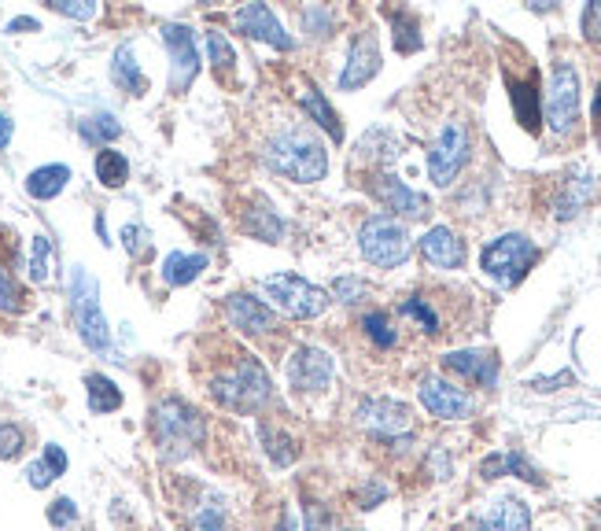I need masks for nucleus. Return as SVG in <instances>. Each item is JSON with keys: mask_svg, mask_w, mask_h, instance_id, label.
I'll return each mask as SVG.
<instances>
[{"mask_svg": "<svg viewBox=\"0 0 601 531\" xmlns=\"http://www.w3.org/2000/svg\"><path fill=\"white\" fill-rule=\"evenodd\" d=\"M266 163H270L277 174L292 178L299 184H310V181H321L329 170V152L325 144L318 141L314 133L307 130H281L266 144Z\"/></svg>", "mask_w": 601, "mask_h": 531, "instance_id": "f257e3e1", "label": "nucleus"}, {"mask_svg": "<svg viewBox=\"0 0 601 531\" xmlns=\"http://www.w3.org/2000/svg\"><path fill=\"white\" fill-rule=\"evenodd\" d=\"M152 432L167 458H184L189 450L203 443L207 429H203V418L189 407V402L167 399L152 410Z\"/></svg>", "mask_w": 601, "mask_h": 531, "instance_id": "f03ea898", "label": "nucleus"}, {"mask_svg": "<svg viewBox=\"0 0 601 531\" xmlns=\"http://www.w3.org/2000/svg\"><path fill=\"white\" fill-rule=\"evenodd\" d=\"M71 307L78 318V332H82L89 351H108L111 348V329L108 318L100 314V284L86 266L71 270Z\"/></svg>", "mask_w": 601, "mask_h": 531, "instance_id": "7ed1b4c3", "label": "nucleus"}, {"mask_svg": "<svg viewBox=\"0 0 601 531\" xmlns=\"http://www.w3.org/2000/svg\"><path fill=\"white\" fill-rule=\"evenodd\" d=\"M535 259H539V248L531 244L528 237H520V233H505V237H499L494 244H488L483 248V273L488 277H494L499 284H505V288H513V284H520L528 277V270L535 266Z\"/></svg>", "mask_w": 601, "mask_h": 531, "instance_id": "20e7f679", "label": "nucleus"}, {"mask_svg": "<svg viewBox=\"0 0 601 531\" xmlns=\"http://www.w3.org/2000/svg\"><path fill=\"white\" fill-rule=\"evenodd\" d=\"M214 399L222 402L229 410H259L266 399H270V377H266V369L256 362V358H240V365L233 369L229 377L214 380Z\"/></svg>", "mask_w": 601, "mask_h": 531, "instance_id": "39448f33", "label": "nucleus"}, {"mask_svg": "<svg viewBox=\"0 0 601 531\" xmlns=\"http://www.w3.org/2000/svg\"><path fill=\"white\" fill-rule=\"evenodd\" d=\"M358 244H362V256L373 262V266H402L410 259V233L407 226L395 222V218L388 214H373L365 218L362 233H358Z\"/></svg>", "mask_w": 601, "mask_h": 531, "instance_id": "423d86ee", "label": "nucleus"}, {"mask_svg": "<svg viewBox=\"0 0 601 531\" xmlns=\"http://www.w3.org/2000/svg\"><path fill=\"white\" fill-rule=\"evenodd\" d=\"M469 152H472V137H469V126L450 119L443 122V130L432 141V152H429V178L439 189L454 184V178L461 174V167L469 163Z\"/></svg>", "mask_w": 601, "mask_h": 531, "instance_id": "0eeeda50", "label": "nucleus"}, {"mask_svg": "<svg viewBox=\"0 0 601 531\" xmlns=\"http://www.w3.org/2000/svg\"><path fill=\"white\" fill-rule=\"evenodd\" d=\"M262 292L270 295L288 318H299V321L318 318L321 310L329 307V295L321 292L318 284H310V281H303V277H296V273H273V277H266Z\"/></svg>", "mask_w": 601, "mask_h": 531, "instance_id": "6e6552de", "label": "nucleus"}, {"mask_svg": "<svg viewBox=\"0 0 601 531\" xmlns=\"http://www.w3.org/2000/svg\"><path fill=\"white\" fill-rule=\"evenodd\" d=\"M547 122L553 133H572L580 122V74L572 63H558L547 89Z\"/></svg>", "mask_w": 601, "mask_h": 531, "instance_id": "1a4fd4ad", "label": "nucleus"}, {"mask_svg": "<svg viewBox=\"0 0 601 531\" xmlns=\"http://www.w3.org/2000/svg\"><path fill=\"white\" fill-rule=\"evenodd\" d=\"M163 44L170 52V89L184 92L192 86V78L200 74V49H196V33L181 22H167Z\"/></svg>", "mask_w": 601, "mask_h": 531, "instance_id": "9d476101", "label": "nucleus"}, {"mask_svg": "<svg viewBox=\"0 0 601 531\" xmlns=\"http://www.w3.org/2000/svg\"><path fill=\"white\" fill-rule=\"evenodd\" d=\"M421 402L432 418H443V421H461L472 413V399L465 395V391L447 384V380H439V377L421 380Z\"/></svg>", "mask_w": 601, "mask_h": 531, "instance_id": "9b49d317", "label": "nucleus"}, {"mask_svg": "<svg viewBox=\"0 0 601 531\" xmlns=\"http://www.w3.org/2000/svg\"><path fill=\"white\" fill-rule=\"evenodd\" d=\"M358 421L373 435H384V440H395V435L410 432V410L395 399H365L358 407Z\"/></svg>", "mask_w": 601, "mask_h": 531, "instance_id": "f8f14e48", "label": "nucleus"}, {"mask_svg": "<svg viewBox=\"0 0 601 531\" xmlns=\"http://www.w3.org/2000/svg\"><path fill=\"white\" fill-rule=\"evenodd\" d=\"M377 71H380V49H377V38H373V33H358V38L351 41V52H347L343 74H340V89H343V92L362 89Z\"/></svg>", "mask_w": 601, "mask_h": 531, "instance_id": "ddd939ff", "label": "nucleus"}, {"mask_svg": "<svg viewBox=\"0 0 601 531\" xmlns=\"http://www.w3.org/2000/svg\"><path fill=\"white\" fill-rule=\"evenodd\" d=\"M237 30L248 33V38H259L266 44H273V49H292V38H288V30L277 22V16L266 4H244L237 11Z\"/></svg>", "mask_w": 601, "mask_h": 531, "instance_id": "4468645a", "label": "nucleus"}, {"mask_svg": "<svg viewBox=\"0 0 601 531\" xmlns=\"http://www.w3.org/2000/svg\"><path fill=\"white\" fill-rule=\"evenodd\" d=\"M288 380L299 391H321L332 380V358L318 348H299L288 362Z\"/></svg>", "mask_w": 601, "mask_h": 531, "instance_id": "2eb2a0df", "label": "nucleus"}, {"mask_svg": "<svg viewBox=\"0 0 601 531\" xmlns=\"http://www.w3.org/2000/svg\"><path fill=\"white\" fill-rule=\"evenodd\" d=\"M421 256L435 270H461L465 266V244L454 237V229L435 226L421 237Z\"/></svg>", "mask_w": 601, "mask_h": 531, "instance_id": "dca6fc26", "label": "nucleus"}, {"mask_svg": "<svg viewBox=\"0 0 601 531\" xmlns=\"http://www.w3.org/2000/svg\"><path fill=\"white\" fill-rule=\"evenodd\" d=\"M447 369H454V373L469 377L472 384L480 388H494L499 384V358H494L491 351H454L443 358Z\"/></svg>", "mask_w": 601, "mask_h": 531, "instance_id": "f3484780", "label": "nucleus"}, {"mask_svg": "<svg viewBox=\"0 0 601 531\" xmlns=\"http://www.w3.org/2000/svg\"><path fill=\"white\" fill-rule=\"evenodd\" d=\"M226 318L233 321L240 332H273L277 329V318L273 310L259 303L251 295H229L226 299Z\"/></svg>", "mask_w": 601, "mask_h": 531, "instance_id": "a211bd4d", "label": "nucleus"}, {"mask_svg": "<svg viewBox=\"0 0 601 531\" xmlns=\"http://www.w3.org/2000/svg\"><path fill=\"white\" fill-rule=\"evenodd\" d=\"M377 196L388 203V211H399V214H407V218H424V214H429V200H424L421 192L407 189V184H402L399 178H391V174L380 178Z\"/></svg>", "mask_w": 601, "mask_h": 531, "instance_id": "6ab92c4d", "label": "nucleus"}, {"mask_svg": "<svg viewBox=\"0 0 601 531\" xmlns=\"http://www.w3.org/2000/svg\"><path fill=\"white\" fill-rule=\"evenodd\" d=\"M528 528H531V513L520 499H499L477 524V531H528Z\"/></svg>", "mask_w": 601, "mask_h": 531, "instance_id": "aec40b11", "label": "nucleus"}, {"mask_svg": "<svg viewBox=\"0 0 601 531\" xmlns=\"http://www.w3.org/2000/svg\"><path fill=\"white\" fill-rule=\"evenodd\" d=\"M510 89H513V111H517L520 126H524L528 133H539L542 114H539V78H535V71H528L524 82H513L510 78Z\"/></svg>", "mask_w": 601, "mask_h": 531, "instance_id": "412c9836", "label": "nucleus"}, {"mask_svg": "<svg viewBox=\"0 0 601 531\" xmlns=\"http://www.w3.org/2000/svg\"><path fill=\"white\" fill-rule=\"evenodd\" d=\"M299 103H303L310 119H314L321 130L332 137V141H343V126L337 119V111H332V103L325 100V92H321V89H303V92H299Z\"/></svg>", "mask_w": 601, "mask_h": 531, "instance_id": "4be33fe9", "label": "nucleus"}, {"mask_svg": "<svg viewBox=\"0 0 601 531\" xmlns=\"http://www.w3.org/2000/svg\"><path fill=\"white\" fill-rule=\"evenodd\" d=\"M67 181H71V167L52 163V167L33 170V174L27 178V192L33 196V200H52V196H60L67 189Z\"/></svg>", "mask_w": 601, "mask_h": 531, "instance_id": "5701e85b", "label": "nucleus"}, {"mask_svg": "<svg viewBox=\"0 0 601 531\" xmlns=\"http://www.w3.org/2000/svg\"><path fill=\"white\" fill-rule=\"evenodd\" d=\"M111 78H114V86H122L126 92H133V97H141V92L148 89L144 74H141V67H137V60H133V49H130V44H119V49H114Z\"/></svg>", "mask_w": 601, "mask_h": 531, "instance_id": "b1692460", "label": "nucleus"}, {"mask_svg": "<svg viewBox=\"0 0 601 531\" xmlns=\"http://www.w3.org/2000/svg\"><path fill=\"white\" fill-rule=\"evenodd\" d=\"M203 270H207V256H184V251H170L167 262H163V281L173 284V288H181V284L196 281Z\"/></svg>", "mask_w": 601, "mask_h": 531, "instance_id": "393cba45", "label": "nucleus"}, {"mask_svg": "<svg viewBox=\"0 0 601 531\" xmlns=\"http://www.w3.org/2000/svg\"><path fill=\"white\" fill-rule=\"evenodd\" d=\"M86 388H89V410L92 413H114L122 407V391L114 380H108L103 373H92L86 380Z\"/></svg>", "mask_w": 601, "mask_h": 531, "instance_id": "a878e982", "label": "nucleus"}, {"mask_svg": "<svg viewBox=\"0 0 601 531\" xmlns=\"http://www.w3.org/2000/svg\"><path fill=\"white\" fill-rule=\"evenodd\" d=\"M97 178H100L103 189H122V184L130 181V163H126V156L103 148V152L97 156Z\"/></svg>", "mask_w": 601, "mask_h": 531, "instance_id": "bb28decb", "label": "nucleus"}, {"mask_svg": "<svg viewBox=\"0 0 601 531\" xmlns=\"http://www.w3.org/2000/svg\"><path fill=\"white\" fill-rule=\"evenodd\" d=\"M52 262H56V248L49 237H33V256H30V277L38 284H44L52 277Z\"/></svg>", "mask_w": 601, "mask_h": 531, "instance_id": "cd10ccee", "label": "nucleus"}, {"mask_svg": "<svg viewBox=\"0 0 601 531\" xmlns=\"http://www.w3.org/2000/svg\"><path fill=\"white\" fill-rule=\"evenodd\" d=\"M78 130H82L86 141L103 144V141H114V137L122 133V126H119V119H114V114H97V119L78 122Z\"/></svg>", "mask_w": 601, "mask_h": 531, "instance_id": "c85d7f7f", "label": "nucleus"}, {"mask_svg": "<svg viewBox=\"0 0 601 531\" xmlns=\"http://www.w3.org/2000/svg\"><path fill=\"white\" fill-rule=\"evenodd\" d=\"M362 329L369 332V340L377 343V348H395V329H391V321L384 314H365L362 318Z\"/></svg>", "mask_w": 601, "mask_h": 531, "instance_id": "c756f323", "label": "nucleus"}, {"mask_svg": "<svg viewBox=\"0 0 601 531\" xmlns=\"http://www.w3.org/2000/svg\"><path fill=\"white\" fill-rule=\"evenodd\" d=\"M395 49L399 52H418L421 49V38H418V22L407 11H399L395 16Z\"/></svg>", "mask_w": 601, "mask_h": 531, "instance_id": "7c9ffc66", "label": "nucleus"}, {"mask_svg": "<svg viewBox=\"0 0 601 531\" xmlns=\"http://www.w3.org/2000/svg\"><path fill=\"white\" fill-rule=\"evenodd\" d=\"M262 443H266V450H270V458L277 461V465H292L296 461V443L288 440V435H277L273 429H262Z\"/></svg>", "mask_w": 601, "mask_h": 531, "instance_id": "2f4dec72", "label": "nucleus"}, {"mask_svg": "<svg viewBox=\"0 0 601 531\" xmlns=\"http://www.w3.org/2000/svg\"><path fill=\"white\" fill-rule=\"evenodd\" d=\"M22 310V292L19 284L11 281L8 270H0V314H19Z\"/></svg>", "mask_w": 601, "mask_h": 531, "instance_id": "473e14b6", "label": "nucleus"}, {"mask_svg": "<svg viewBox=\"0 0 601 531\" xmlns=\"http://www.w3.org/2000/svg\"><path fill=\"white\" fill-rule=\"evenodd\" d=\"M207 49H211V60L218 63V67H222V71H229V67H233V60H237V56H233V44H229L226 38H222V33H207Z\"/></svg>", "mask_w": 601, "mask_h": 531, "instance_id": "72a5a7b5", "label": "nucleus"}, {"mask_svg": "<svg viewBox=\"0 0 601 531\" xmlns=\"http://www.w3.org/2000/svg\"><path fill=\"white\" fill-rule=\"evenodd\" d=\"M22 454V429L19 424H0V458L11 461Z\"/></svg>", "mask_w": 601, "mask_h": 531, "instance_id": "f704fd0d", "label": "nucleus"}, {"mask_svg": "<svg viewBox=\"0 0 601 531\" xmlns=\"http://www.w3.org/2000/svg\"><path fill=\"white\" fill-rule=\"evenodd\" d=\"M122 240H126V248H130V256H137V259H144L148 251H152V240H148V229L144 226H126L122 229Z\"/></svg>", "mask_w": 601, "mask_h": 531, "instance_id": "c9c22d12", "label": "nucleus"}, {"mask_svg": "<svg viewBox=\"0 0 601 531\" xmlns=\"http://www.w3.org/2000/svg\"><path fill=\"white\" fill-rule=\"evenodd\" d=\"M402 314H407V318H418L421 325H424V332H435V329H439V318L432 314V307H424V299H418V295L402 303Z\"/></svg>", "mask_w": 601, "mask_h": 531, "instance_id": "e433bc0d", "label": "nucleus"}, {"mask_svg": "<svg viewBox=\"0 0 601 531\" xmlns=\"http://www.w3.org/2000/svg\"><path fill=\"white\" fill-rule=\"evenodd\" d=\"M192 531H226V513H222V505H203V510L196 513Z\"/></svg>", "mask_w": 601, "mask_h": 531, "instance_id": "4c0bfd02", "label": "nucleus"}, {"mask_svg": "<svg viewBox=\"0 0 601 531\" xmlns=\"http://www.w3.org/2000/svg\"><path fill=\"white\" fill-rule=\"evenodd\" d=\"M78 521V505L71 502V499H56L52 505H49V524H56V528H71Z\"/></svg>", "mask_w": 601, "mask_h": 531, "instance_id": "58836bf2", "label": "nucleus"}, {"mask_svg": "<svg viewBox=\"0 0 601 531\" xmlns=\"http://www.w3.org/2000/svg\"><path fill=\"white\" fill-rule=\"evenodd\" d=\"M49 4L60 11V16H71V19H92V16H97V4H92V0H49Z\"/></svg>", "mask_w": 601, "mask_h": 531, "instance_id": "ea45409f", "label": "nucleus"}, {"mask_svg": "<svg viewBox=\"0 0 601 531\" xmlns=\"http://www.w3.org/2000/svg\"><path fill=\"white\" fill-rule=\"evenodd\" d=\"M502 465H505V472H513V477H520V480L542 483V477L535 472V465H528V458H524V454H502Z\"/></svg>", "mask_w": 601, "mask_h": 531, "instance_id": "a19ab883", "label": "nucleus"}, {"mask_svg": "<svg viewBox=\"0 0 601 531\" xmlns=\"http://www.w3.org/2000/svg\"><path fill=\"white\" fill-rule=\"evenodd\" d=\"M583 33H587V41H601V0H591V4H587Z\"/></svg>", "mask_w": 601, "mask_h": 531, "instance_id": "79ce46f5", "label": "nucleus"}, {"mask_svg": "<svg viewBox=\"0 0 601 531\" xmlns=\"http://www.w3.org/2000/svg\"><path fill=\"white\" fill-rule=\"evenodd\" d=\"M332 292H337L343 303H354V299L365 292V281H358V277H340V281L332 284Z\"/></svg>", "mask_w": 601, "mask_h": 531, "instance_id": "37998d69", "label": "nucleus"}, {"mask_svg": "<svg viewBox=\"0 0 601 531\" xmlns=\"http://www.w3.org/2000/svg\"><path fill=\"white\" fill-rule=\"evenodd\" d=\"M27 480H30V488L41 491V488H49V483L56 480V472L49 469V461L41 458V461H33V465L27 469Z\"/></svg>", "mask_w": 601, "mask_h": 531, "instance_id": "c03bdc74", "label": "nucleus"}, {"mask_svg": "<svg viewBox=\"0 0 601 531\" xmlns=\"http://www.w3.org/2000/svg\"><path fill=\"white\" fill-rule=\"evenodd\" d=\"M44 461H49V469L56 472V477H63V472H67V454L56 443L44 447Z\"/></svg>", "mask_w": 601, "mask_h": 531, "instance_id": "a18cd8bd", "label": "nucleus"}, {"mask_svg": "<svg viewBox=\"0 0 601 531\" xmlns=\"http://www.w3.org/2000/svg\"><path fill=\"white\" fill-rule=\"evenodd\" d=\"M310 528L307 531H325V524H329V513L325 510H321V505H310Z\"/></svg>", "mask_w": 601, "mask_h": 531, "instance_id": "49530a36", "label": "nucleus"}, {"mask_svg": "<svg viewBox=\"0 0 601 531\" xmlns=\"http://www.w3.org/2000/svg\"><path fill=\"white\" fill-rule=\"evenodd\" d=\"M572 373H558V377H550V380H535V388L539 391H553V384H569Z\"/></svg>", "mask_w": 601, "mask_h": 531, "instance_id": "de8ad7c7", "label": "nucleus"}, {"mask_svg": "<svg viewBox=\"0 0 601 531\" xmlns=\"http://www.w3.org/2000/svg\"><path fill=\"white\" fill-rule=\"evenodd\" d=\"M11 141V122H8V114H0V148H8Z\"/></svg>", "mask_w": 601, "mask_h": 531, "instance_id": "09e8293b", "label": "nucleus"}, {"mask_svg": "<svg viewBox=\"0 0 601 531\" xmlns=\"http://www.w3.org/2000/svg\"><path fill=\"white\" fill-rule=\"evenodd\" d=\"M30 27H38V22H33V19H16V22H11V30H30Z\"/></svg>", "mask_w": 601, "mask_h": 531, "instance_id": "8fccbe9b", "label": "nucleus"}, {"mask_svg": "<svg viewBox=\"0 0 601 531\" xmlns=\"http://www.w3.org/2000/svg\"><path fill=\"white\" fill-rule=\"evenodd\" d=\"M594 122H598V130H601V89H598V100H594Z\"/></svg>", "mask_w": 601, "mask_h": 531, "instance_id": "3c124183", "label": "nucleus"}, {"mask_svg": "<svg viewBox=\"0 0 601 531\" xmlns=\"http://www.w3.org/2000/svg\"><path fill=\"white\" fill-rule=\"evenodd\" d=\"M281 531H296V524H292V517H284V521H281Z\"/></svg>", "mask_w": 601, "mask_h": 531, "instance_id": "603ef678", "label": "nucleus"}]
</instances>
